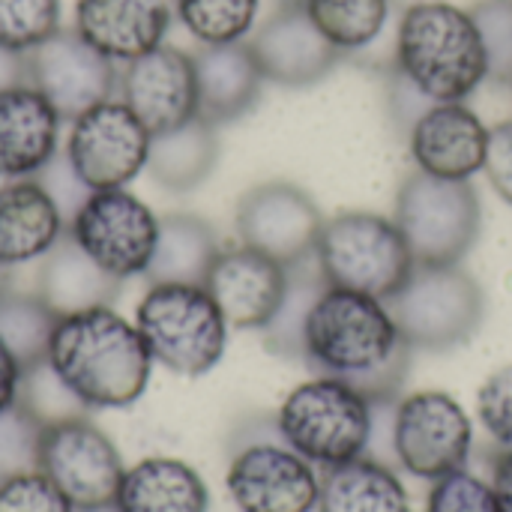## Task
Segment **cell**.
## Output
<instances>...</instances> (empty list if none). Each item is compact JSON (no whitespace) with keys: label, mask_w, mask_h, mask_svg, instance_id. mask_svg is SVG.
I'll return each instance as SVG.
<instances>
[{"label":"cell","mask_w":512,"mask_h":512,"mask_svg":"<svg viewBox=\"0 0 512 512\" xmlns=\"http://www.w3.org/2000/svg\"><path fill=\"white\" fill-rule=\"evenodd\" d=\"M69 234L105 273L123 282L147 270L159 237V216L126 189H102L78 210Z\"/></svg>","instance_id":"cell-12"},{"label":"cell","mask_w":512,"mask_h":512,"mask_svg":"<svg viewBox=\"0 0 512 512\" xmlns=\"http://www.w3.org/2000/svg\"><path fill=\"white\" fill-rule=\"evenodd\" d=\"M303 6L342 54L375 45L390 21V0H303Z\"/></svg>","instance_id":"cell-29"},{"label":"cell","mask_w":512,"mask_h":512,"mask_svg":"<svg viewBox=\"0 0 512 512\" xmlns=\"http://www.w3.org/2000/svg\"><path fill=\"white\" fill-rule=\"evenodd\" d=\"M6 270H9V267L0 264V291H6Z\"/></svg>","instance_id":"cell-45"},{"label":"cell","mask_w":512,"mask_h":512,"mask_svg":"<svg viewBox=\"0 0 512 512\" xmlns=\"http://www.w3.org/2000/svg\"><path fill=\"white\" fill-rule=\"evenodd\" d=\"M54 327L57 315L45 306L39 294L0 291V342L9 348L21 369L48 360Z\"/></svg>","instance_id":"cell-30"},{"label":"cell","mask_w":512,"mask_h":512,"mask_svg":"<svg viewBox=\"0 0 512 512\" xmlns=\"http://www.w3.org/2000/svg\"><path fill=\"white\" fill-rule=\"evenodd\" d=\"M198 81V117L222 126L255 108L264 84V72L249 42L201 45L192 54Z\"/></svg>","instance_id":"cell-22"},{"label":"cell","mask_w":512,"mask_h":512,"mask_svg":"<svg viewBox=\"0 0 512 512\" xmlns=\"http://www.w3.org/2000/svg\"><path fill=\"white\" fill-rule=\"evenodd\" d=\"M240 512H315L321 480L291 447L252 444L240 450L225 477Z\"/></svg>","instance_id":"cell-15"},{"label":"cell","mask_w":512,"mask_h":512,"mask_svg":"<svg viewBox=\"0 0 512 512\" xmlns=\"http://www.w3.org/2000/svg\"><path fill=\"white\" fill-rule=\"evenodd\" d=\"M120 291V279L105 273L66 231L39 264V297L63 318L99 306H111Z\"/></svg>","instance_id":"cell-24"},{"label":"cell","mask_w":512,"mask_h":512,"mask_svg":"<svg viewBox=\"0 0 512 512\" xmlns=\"http://www.w3.org/2000/svg\"><path fill=\"white\" fill-rule=\"evenodd\" d=\"M171 18V0H78L75 6V30L114 63L165 45Z\"/></svg>","instance_id":"cell-20"},{"label":"cell","mask_w":512,"mask_h":512,"mask_svg":"<svg viewBox=\"0 0 512 512\" xmlns=\"http://www.w3.org/2000/svg\"><path fill=\"white\" fill-rule=\"evenodd\" d=\"M489 57V81L512 84V0H480L471 9Z\"/></svg>","instance_id":"cell-35"},{"label":"cell","mask_w":512,"mask_h":512,"mask_svg":"<svg viewBox=\"0 0 512 512\" xmlns=\"http://www.w3.org/2000/svg\"><path fill=\"white\" fill-rule=\"evenodd\" d=\"M219 252L216 231L204 219L174 213L159 219L156 249L144 276L150 285H204Z\"/></svg>","instance_id":"cell-26"},{"label":"cell","mask_w":512,"mask_h":512,"mask_svg":"<svg viewBox=\"0 0 512 512\" xmlns=\"http://www.w3.org/2000/svg\"><path fill=\"white\" fill-rule=\"evenodd\" d=\"M237 234L273 261L291 267L315 255L324 216L312 195L294 183L273 180L249 189L237 204Z\"/></svg>","instance_id":"cell-14"},{"label":"cell","mask_w":512,"mask_h":512,"mask_svg":"<svg viewBox=\"0 0 512 512\" xmlns=\"http://www.w3.org/2000/svg\"><path fill=\"white\" fill-rule=\"evenodd\" d=\"M0 512H75L66 495L39 471L0 480Z\"/></svg>","instance_id":"cell-38"},{"label":"cell","mask_w":512,"mask_h":512,"mask_svg":"<svg viewBox=\"0 0 512 512\" xmlns=\"http://www.w3.org/2000/svg\"><path fill=\"white\" fill-rule=\"evenodd\" d=\"M36 471L66 495L75 512L114 507L126 474L111 438L84 417L42 429Z\"/></svg>","instance_id":"cell-9"},{"label":"cell","mask_w":512,"mask_h":512,"mask_svg":"<svg viewBox=\"0 0 512 512\" xmlns=\"http://www.w3.org/2000/svg\"><path fill=\"white\" fill-rule=\"evenodd\" d=\"M318 512H411V498L387 465L360 456L348 465L327 468Z\"/></svg>","instance_id":"cell-27"},{"label":"cell","mask_w":512,"mask_h":512,"mask_svg":"<svg viewBox=\"0 0 512 512\" xmlns=\"http://www.w3.org/2000/svg\"><path fill=\"white\" fill-rule=\"evenodd\" d=\"M120 99L147 126L150 135L177 129L198 117V81L192 54L159 45L126 63Z\"/></svg>","instance_id":"cell-16"},{"label":"cell","mask_w":512,"mask_h":512,"mask_svg":"<svg viewBox=\"0 0 512 512\" xmlns=\"http://www.w3.org/2000/svg\"><path fill=\"white\" fill-rule=\"evenodd\" d=\"M477 414L489 438L501 447L512 450V363L492 372L477 396Z\"/></svg>","instance_id":"cell-40"},{"label":"cell","mask_w":512,"mask_h":512,"mask_svg":"<svg viewBox=\"0 0 512 512\" xmlns=\"http://www.w3.org/2000/svg\"><path fill=\"white\" fill-rule=\"evenodd\" d=\"M393 69L432 102H465L489 81V57L471 9L411 3L393 36Z\"/></svg>","instance_id":"cell-3"},{"label":"cell","mask_w":512,"mask_h":512,"mask_svg":"<svg viewBox=\"0 0 512 512\" xmlns=\"http://www.w3.org/2000/svg\"><path fill=\"white\" fill-rule=\"evenodd\" d=\"M492 489L498 495L501 512H512V450H504L492 471Z\"/></svg>","instance_id":"cell-44"},{"label":"cell","mask_w":512,"mask_h":512,"mask_svg":"<svg viewBox=\"0 0 512 512\" xmlns=\"http://www.w3.org/2000/svg\"><path fill=\"white\" fill-rule=\"evenodd\" d=\"M42 426L18 405L0 414V480L36 471Z\"/></svg>","instance_id":"cell-36"},{"label":"cell","mask_w":512,"mask_h":512,"mask_svg":"<svg viewBox=\"0 0 512 512\" xmlns=\"http://www.w3.org/2000/svg\"><path fill=\"white\" fill-rule=\"evenodd\" d=\"M285 285L288 267L243 243L222 249L204 279L228 327L237 330H264L285 297Z\"/></svg>","instance_id":"cell-18"},{"label":"cell","mask_w":512,"mask_h":512,"mask_svg":"<svg viewBox=\"0 0 512 512\" xmlns=\"http://www.w3.org/2000/svg\"><path fill=\"white\" fill-rule=\"evenodd\" d=\"M27 84L54 105L60 120H75L114 99L120 78L111 57L96 51L75 27H60L27 51Z\"/></svg>","instance_id":"cell-13"},{"label":"cell","mask_w":512,"mask_h":512,"mask_svg":"<svg viewBox=\"0 0 512 512\" xmlns=\"http://www.w3.org/2000/svg\"><path fill=\"white\" fill-rule=\"evenodd\" d=\"M510 87H512V84H510Z\"/></svg>","instance_id":"cell-49"},{"label":"cell","mask_w":512,"mask_h":512,"mask_svg":"<svg viewBox=\"0 0 512 512\" xmlns=\"http://www.w3.org/2000/svg\"><path fill=\"white\" fill-rule=\"evenodd\" d=\"M387 309L411 348L447 351L480 330L486 294L462 264H414Z\"/></svg>","instance_id":"cell-7"},{"label":"cell","mask_w":512,"mask_h":512,"mask_svg":"<svg viewBox=\"0 0 512 512\" xmlns=\"http://www.w3.org/2000/svg\"><path fill=\"white\" fill-rule=\"evenodd\" d=\"M417 171L444 180H471L486 165L489 126L465 102H435L408 129Z\"/></svg>","instance_id":"cell-19"},{"label":"cell","mask_w":512,"mask_h":512,"mask_svg":"<svg viewBox=\"0 0 512 512\" xmlns=\"http://www.w3.org/2000/svg\"><path fill=\"white\" fill-rule=\"evenodd\" d=\"M66 222L36 180H9L0 186V264L42 261L66 234Z\"/></svg>","instance_id":"cell-23"},{"label":"cell","mask_w":512,"mask_h":512,"mask_svg":"<svg viewBox=\"0 0 512 512\" xmlns=\"http://www.w3.org/2000/svg\"><path fill=\"white\" fill-rule=\"evenodd\" d=\"M171 3H174V0H171Z\"/></svg>","instance_id":"cell-48"},{"label":"cell","mask_w":512,"mask_h":512,"mask_svg":"<svg viewBox=\"0 0 512 512\" xmlns=\"http://www.w3.org/2000/svg\"><path fill=\"white\" fill-rule=\"evenodd\" d=\"M474 426L465 408L441 390H423L396 405L393 453L396 462L420 477L441 480L468 465Z\"/></svg>","instance_id":"cell-10"},{"label":"cell","mask_w":512,"mask_h":512,"mask_svg":"<svg viewBox=\"0 0 512 512\" xmlns=\"http://www.w3.org/2000/svg\"><path fill=\"white\" fill-rule=\"evenodd\" d=\"M372 402L342 378L321 375L288 393L276 429L306 462L339 468L366 456L375 432Z\"/></svg>","instance_id":"cell-4"},{"label":"cell","mask_w":512,"mask_h":512,"mask_svg":"<svg viewBox=\"0 0 512 512\" xmlns=\"http://www.w3.org/2000/svg\"><path fill=\"white\" fill-rule=\"evenodd\" d=\"M27 84V54L0 45V90Z\"/></svg>","instance_id":"cell-43"},{"label":"cell","mask_w":512,"mask_h":512,"mask_svg":"<svg viewBox=\"0 0 512 512\" xmlns=\"http://www.w3.org/2000/svg\"><path fill=\"white\" fill-rule=\"evenodd\" d=\"M219 159V138L216 126L195 117L177 129L159 132L150 138L147 171L153 180L171 192H189L207 180Z\"/></svg>","instance_id":"cell-28"},{"label":"cell","mask_w":512,"mask_h":512,"mask_svg":"<svg viewBox=\"0 0 512 512\" xmlns=\"http://www.w3.org/2000/svg\"><path fill=\"white\" fill-rule=\"evenodd\" d=\"M90 512H117V507H102V510H90Z\"/></svg>","instance_id":"cell-46"},{"label":"cell","mask_w":512,"mask_h":512,"mask_svg":"<svg viewBox=\"0 0 512 512\" xmlns=\"http://www.w3.org/2000/svg\"><path fill=\"white\" fill-rule=\"evenodd\" d=\"M426 512H501V504L492 483L462 468L435 480L426 501Z\"/></svg>","instance_id":"cell-37"},{"label":"cell","mask_w":512,"mask_h":512,"mask_svg":"<svg viewBox=\"0 0 512 512\" xmlns=\"http://www.w3.org/2000/svg\"><path fill=\"white\" fill-rule=\"evenodd\" d=\"M324 288H327V282L318 270L315 255L288 267L285 297H282L276 315L270 318V324L264 327L267 345L276 354H285V357L303 354V327H306V318H309L315 300L324 294Z\"/></svg>","instance_id":"cell-31"},{"label":"cell","mask_w":512,"mask_h":512,"mask_svg":"<svg viewBox=\"0 0 512 512\" xmlns=\"http://www.w3.org/2000/svg\"><path fill=\"white\" fill-rule=\"evenodd\" d=\"M261 0H174V15L201 45L246 42Z\"/></svg>","instance_id":"cell-32"},{"label":"cell","mask_w":512,"mask_h":512,"mask_svg":"<svg viewBox=\"0 0 512 512\" xmlns=\"http://www.w3.org/2000/svg\"><path fill=\"white\" fill-rule=\"evenodd\" d=\"M60 30V0H0V45L30 51Z\"/></svg>","instance_id":"cell-34"},{"label":"cell","mask_w":512,"mask_h":512,"mask_svg":"<svg viewBox=\"0 0 512 512\" xmlns=\"http://www.w3.org/2000/svg\"><path fill=\"white\" fill-rule=\"evenodd\" d=\"M18 381H21V366L9 354V348L0 342V414L15 405L18 396Z\"/></svg>","instance_id":"cell-42"},{"label":"cell","mask_w":512,"mask_h":512,"mask_svg":"<svg viewBox=\"0 0 512 512\" xmlns=\"http://www.w3.org/2000/svg\"><path fill=\"white\" fill-rule=\"evenodd\" d=\"M135 327L153 357L174 375H207L225 357L228 321L204 285H150Z\"/></svg>","instance_id":"cell-5"},{"label":"cell","mask_w":512,"mask_h":512,"mask_svg":"<svg viewBox=\"0 0 512 512\" xmlns=\"http://www.w3.org/2000/svg\"><path fill=\"white\" fill-rule=\"evenodd\" d=\"M150 132L123 99H108L72 120L66 156L93 189H123L147 168Z\"/></svg>","instance_id":"cell-11"},{"label":"cell","mask_w":512,"mask_h":512,"mask_svg":"<svg viewBox=\"0 0 512 512\" xmlns=\"http://www.w3.org/2000/svg\"><path fill=\"white\" fill-rule=\"evenodd\" d=\"M264 81L282 87H309L327 78L345 57L309 18L303 3L279 6L249 39Z\"/></svg>","instance_id":"cell-17"},{"label":"cell","mask_w":512,"mask_h":512,"mask_svg":"<svg viewBox=\"0 0 512 512\" xmlns=\"http://www.w3.org/2000/svg\"><path fill=\"white\" fill-rule=\"evenodd\" d=\"M114 507L117 512H207L210 492L186 462L150 456L123 474Z\"/></svg>","instance_id":"cell-25"},{"label":"cell","mask_w":512,"mask_h":512,"mask_svg":"<svg viewBox=\"0 0 512 512\" xmlns=\"http://www.w3.org/2000/svg\"><path fill=\"white\" fill-rule=\"evenodd\" d=\"M315 261L330 288H348L378 300H390L414 270L399 225L366 210L324 219Z\"/></svg>","instance_id":"cell-6"},{"label":"cell","mask_w":512,"mask_h":512,"mask_svg":"<svg viewBox=\"0 0 512 512\" xmlns=\"http://www.w3.org/2000/svg\"><path fill=\"white\" fill-rule=\"evenodd\" d=\"M495 192L512 204V120H504L489 129V150L483 165Z\"/></svg>","instance_id":"cell-41"},{"label":"cell","mask_w":512,"mask_h":512,"mask_svg":"<svg viewBox=\"0 0 512 512\" xmlns=\"http://www.w3.org/2000/svg\"><path fill=\"white\" fill-rule=\"evenodd\" d=\"M414 264H462L480 240L483 207L471 180L414 171L396 192V213Z\"/></svg>","instance_id":"cell-8"},{"label":"cell","mask_w":512,"mask_h":512,"mask_svg":"<svg viewBox=\"0 0 512 512\" xmlns=\"http://www.w3.org/2000/svg\"><path fill=\"white\" fill-rule=\"evenodd\" d=\"M285 3H303V0H279V6H285Z\"/></svg>","instance_id":"cell-47"},{"label":"cell","mask_w":512,"mask_h":512,"mask_svg":"<svg viewBox=\"0 0 512 512\" xmlns=\"http://www.w3.org/2000/svg\"><path fill=\"white\" fill-rule=\"evenodd\" d=\"M48 363L90 411L135 405L153 369L138 327L111 306L57 318Z\"/></svg>","instance_id":"cell-2"},{"label":"cell","mask_w":512,"mask_h":512,"mask_svg":"<svg viewBox=\"0 0 512 512\" xmlns=\"http://www.w3.org/2000/svg\"><path fill=\"white\" fill-rule=\"evenodd\" d=\"M33 180H36V183L45 189V195L54 201V207L60 210L66 228L72 225V219L78 216V210H81V207L87 204V198L93 195V189H90V186L78 177V171L72 168L66 150H57V153L48 159V165H45L42 171L33 174Z\"/></svg>","instance_id":"cell-39"},{"label":"cell","mask_w":512,"mask_h":512,"mask_svg":"<svg viewBox=\"0 0 512 512\" xmlns=\"http://www.w3.org/2000/svg\"><path fill=\"white\" fill-rule=\"evenodd\" d=\"M60 114L30 84L0 90V177L27 180L57 153Z\"/></svg>","instance_id":"cell-21"},{"label":"cell","mask_w":512,"mask_h":512,"mask_svg":"<svg viewBox=\"0 0 512 512\" xmlns=\"http://www.w3.org/2000/svg\"><path fill=\"white\" fill-rule=\"evenodd\" d=\"M411 345L402 339L387 300L324 288L303 327V357L324 375L357 387L372 405L402 387Z\"/></svg>","instance_id":"cell-1"},{"label":"cell","mask_w":512,"mask_h":512,"mask_svg":"<svg viewBox=\"0 0 512 512\" xmlns=\"http://www.w3.org/2000/svg\"><path fill=\"white\" fill-rule=\"evenodd\" d=\"M15 405L30 414L42 429L66 423V420H78L84 417V411H90L63 381L60 375L51 369L48 360L21 369V381H18V396Z\"/></svg>","instance_id":"cell-33"}]
</instances>
